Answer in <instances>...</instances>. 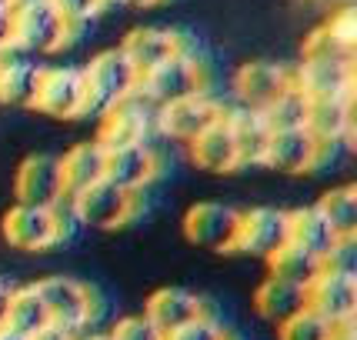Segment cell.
I'll return each mask as SVG.
<instances>
[{
	"label": "cell",
	"instance_id": "4dcf8cb0",
	"mask_svg": "<svg viewBox=\"0 0 357 340\" xmlns=\"http://www.w3.org/2000/svg\"><path fill=\"white\" fill-rule=\"evenodd\" d=\"M334 334L337 327H331L324 317H317L307 307L278 327V340H334Z\"/></svg>",
	"mask_w": 357,
	"mask_h": 340
},
{
	"label": "cell",
	"instance_id": "2e32d148",
	"mask_svg": "<svg viewBox=\"0 0 357 340\" xmlns=\"http://www.w3.org/2000/svg\"><path fill=\"white\" fill-rule=\"evenodd\" d=\"M160 173V154L154 150L151 140H140V144H124V147H114L107 150V177L110 184L124 187L130 194H140L144 187H151Z\"/></svg>",
	"mask_w": 357,
	"mask_h": 340
},
{
	"label": "cell",
	"instance_id": "d6986e66",
	"mask_svg": "<svg viewBox=\"0 0 357 340\" xmlns=\"http://www.w3.org/2000/svg\"><path fill=\"white\" fill-rule=\"evenodd\" d=\"M201 314H207L204 300L197 294L184 291V287H160V291H154V294L147 297V304H144V317H147L157 330H164V334H171L177 327L197 320Z\"/></svg>",
	"mask_w": 357,
	"mask_h": 340
},
{
	"label": "cell",
	"instance_id": "5bb4252c",
	"mask_svg": "<svg viewBox=\"0 0 357 340\" xmlns=\"http://www.w3.org/2000/svg\"><path fill=\"white\" fill-rule=\"evenodd\" d=\"M294 87L307 100H354V61L304 57L294 67Z\"/></svg>",
	"mask_w": 357,
	"mask_h": 340
},
{
	"label": "cell",
	"instance_id": "4fadbf2b",
	"mask_svg": "<svg viewBox=\"0 0 357 340\" xmlns=\"http://www.w3.org/2000/svg\"><path fill=\"white\" fill-rule=\"evenodd\" d=\"M14 197L17 203H37V207H63L67 187L61 173V157L54 154H31L20 160L14 173Z\"/></svg>",
	"mask_w": 357,
	"mask_h": 340
},
{
	"label": "cell",
	"instance_id": "f35d334b",
	"mask_svg": "<svg viewBox=\"0 0 357 340\" xmlns=\"http://www.w3.org/2000/svg\"><path fill=\"white\" fill-rule=\"evenodd\" d=\"M0 340H31V337L17 334V330H10V327H0Z\"/></svg>",
	"mask_w": 357,
	"mask_h": 340
},
{
	"label": "cell",
	"instance_id": "3957f363",
	"mask_svg": "<svg viewBox=\"0 0 357 340\" xmlns=\"http://www.w3.org/2000/svg\"><path fill=\"white\" fill-rule=\"evenodd\" d=\"M3 240L14 250H50L57 247L63 237H67V217L63 207H37V203H14L7 214H3Z\"/></svg>",
	"mask_w": 357,
	"mask_h": 340
},
{
	"label": "cell",
	"instance_id": "83f0119b",
	"mask_svg": "<svg viewBox=\"0 0 357 340\" xmlns=\"http://www.w3.org/2000/svg\"><path fill=\"white\" fill-rule=\"evenodd\" d=\"M324 220L337 231L341 240H354L357 237V187L344 184V187H331L321 194V201L314 203Z\"/></svg>",
	"mask_w": 357,
	"mask_h": 340
},
{
	"label": "cell",
	"instance_id": "7402d4cb",
	"mask_svg": "<svg viewBox=\"0 0 357 340\" xmlns=\"http://www.w3.org/2000/svg\"><path fill=\"white\" fill-rule=\"evenodd\" d=\"M187 150H190V160L201 170H207V173H234V170L241 167L237 144H234V134L224 117H220L214 127H207L204 134H197V137L190 140Z\"/></svg>",
	"mask_w": 357,
	"mask_h": 340
},
{
	"label": "cell",
	"instance_id": "74e56055",
	"mask_svg": "<svg viewBox=\"0 0 357 340\" xmlns=\"http://www.w3.org/2000/svg\"><path fill=\"white\" fill-rule=\"evenodd\" d=\"M10 294H14V287H10L7 280H0V327L7 324V307H10Z\"/></svg>",
	"mask_w": 357,
	"mask_h": 340
},
{
	"label": "cell",
	"instance_id": "9c48e42d",
	"mask_svg": "<svg viewBox=\"0 0 357 340\" xmlns=\"http://www.w3.org/2000/svg\"><path fill=\"white\" fill-rule=\"evenodd\" d=\"M237 233H241V210L231 203L201 201L187 207L184 214V237L190 244L214 254H234L237 250Z\"/></svg>",
	"mask_w": 357,
	"mask_h": 340
},
{
	"label": "cell",
	"instance_id": "7a4b0ae2",
	"mask_svg": "<svg viewBox=\"0 0 357 340\" xmlns=\"http://www.w3.org/2000/svg\"><path fill=\"white\" fill-rule=\"evenodd\" d=\"M77 27L50 3V0H27L14 7V50L24 54H54L63 44H70V37Z\"/></svg>",
	"mask_w": 357,
	"mask_h": 340
},
{
	"label": "cell",
	"instance_id": "277c9868",
	"mask_svg": "<svg viewBox=\"0 0 357 340\" xmlns=\"http://www.w3.org/2000/svg\"><path fill=\"white\" fill-rule=\"evenodd\" d=\"M37 291L44 297L50 324L67 334L80 337L97 320V294L77 277H44L37 280Z\"/></svg>",
	"mask_w": 357,
	"mask_h": 340
},
{
	"label": "cell",
	"instance_id": "603a6c76",
	"mask_svg": "<svg viewBox=\"0 0 357 340\" xmlns=\"http://www.w3.org/2000/svg\"><path fill=\"white\" fill-rule=\"evenodd\" d=\"M224 121L231 127L234 144H237V157H241V167L250 164H261L267 150V140H271V124L261 110H248V107H227Z\"/></svg>",
	"mask_w": 357,
	"mask_h": 340
},
{
	"label": "cell",
	"instance_id": "d6a6232c",
	"mask_svg": "<svg viewBox=\"0 0 357 340\" xmlns=\"http://www.w3.org/2000/svg\"><path fill=\"white\" fill-rule=\"evenodd\" d=\"M110 340H167L164 330H157L144 314H134V317H121L117 324L110 327Z\"/></svg>",
	"mask_w": 357,
	"mask_h": 340
},
{
	"label": "cell",
	"instance_id": "d590c367",
	"mask_svg": "<svg viewBox=\"0 0 357 340\" xmlns=\"http://www.w3.org/2000/svg\"><path fill=\"white\" fill-rule=\"evenodd\" d=\"M14 50V7H0V57Z\"/></svg>",
	"mask_w": 357,
	"mask_h": 340
},
{
	"label": "cell",
	"instance_id": "44dd1931",
	"mask_svg": "<svg viewBox=\"0 0 357 340\" xmlns=\"http://www.w3.org/2000/svg\"><path fill=\"white\" fill-rule=\"evenodd\" d=\"M307 307V287L304 284H294V280L284 277H264L254 291V310L264 317L267 324L280 327L284 320H291L294 314Z\"/></svg>",
	"mask_w": 357,
	"mask_h": 340
},
{
	"label": "cell",
	"instance_id": "4316f807",
	"mask_svg": "<svg viewBox=\"0 0 357 340\" xmlns=\"http://www.w3.org/2000/svg\"><path fill=\"white\" fill-rule=\"evenodd\" d=\"M10 330L24 334V337H33L37 330L50 327V317H47L44 297L37 291V284H27V287H14L10 294V307H7V324Z\"/></svg>",
	"mask_w": 357,
	"mask_h": 340
},
{
	"label": "cell",
	"instance_id": "9a60e30c",
	"mask_svg": "<svg viewBox=\"0 0 357 340\" xmlns=\"http://www.w3.org/2000/svg\"><path fill=\"white\" fill-rule=\"evenodd\" d=\"M287 210L280 207H250L241 210V233H237V250L250 257L271 261L284 244H287Z\"/></svg>",
	"mask_w": 357,
	"mask_h": 340
},
{
	"label": "cell",
	"instance_id": "1f68e13d",
	"mask_svg": "<svg viewBox=\"0 0 357 340\" xmlns=\"http://www.w3.org/2000/svg\"><path fill=\"white\" fill-rule=\"evenodd\" d=\"M304 57H324V61H354V47L341 44L334 33L324 27H317V31L307 37V44H304Z\"/></svg>",
	"mask_w": 357,
	"mask_h": 340
},
{
	"label": "cell",
	"instance_id": "7bdbcfd3",
	"mask_svg": "<svg viewBox=\"0 0 357 340\" xmlns=\"http://www.w3.org/2000/svg\"><path fill=\"white\" fill-rule=\"evenodd\" d=\"M17 3H27V0H17Z\"/></svg>",
	"mask_w": 357,
	"mask_h": 340
},
{
	"label": "cell",
	"instance_id": "cb8c5ba5",
	"mask_svg": "<svg viewBox=\"0 0 357 340\" xmlns=\"http://www.w3.org/2000/svg\"><path fill=\"white\" fill-rule=\"evenodd\" d=\"M40 77H44V63L0 57V104L3 107H33Z\"/></svg>",
	"mask_w": 357,
	"mask_h": 340
},
{
	"label": "cell",
	"instance_id": "d4e9b609",
	"mask_svg": "<svg viewBox=\"0 0 357 340\" xmlns=\"http://www.w3.org/2000/svg\"><path fill=\"white\" fill-rule=\"evenodd\" d=\"M104 170H107V150H104L97 140L74 144V147L61 157V173H63L67 197L84 190V187L97 184V180H104Z\"/></svg>",
	"mask_w": 357,
	"mask_h": 340
},
{
	"label": "cell",
	"instance_id": "b9f144b4",
	"mask_svg": "<svg viewBox=\"0 0 357 340\" xmlns=\"http://www.w3.org/2000/svg\"><path fill=\"white\" fill-rule=\"evenodd\" d=\"M0 7H17V0H0Z\"/></svg>",
	"mask_w": 357,
	"mask_h": 340
},
{
	"label": "cell",
	"instance_id": "60d3db41",
	"mask_svg": "<svg viewBox=\"0 0 357 340\" xmlns=\"http://www.w3.org/2000/svg\"><path fill=\"white\" fill-rule=\"evenodd\" d=\"M74 340H110L107 334H91V330H87V334H80V337H74Z\"/></svg>",
	"mask_w": 357,
	"mask_h": 340
},
{
	"label": "cell",
	"instance_id": "6da1fadb",
	"mask_svg": "<svg viewBox=\"0 0 357 340\" xmlns=\"http://www.w3.org/2000/svg\"><path fill=\"white\" fill-rule=\"evenodd\" d=\"M80 70H84V84H87V114H104V110L137 97L140 74L121 47H107V50L93 54L91 63Z\"/></svg>",
	"mask_w": 357,
	"mask_h": 340
},
{
	"label": "cell",
	"instance_id": "e0dca14e",
	"mask_svg": "<svg viewBox=\"0 0 357 340\" xmlns=\"http://www.w3.org/2000/svg\"><path fill=\"white\" fill-rule=\"evenodd\" d=\"M151 127H154V110L151 104H144L140 97H130L124 104L110 107L100 114V130H97V144L104 150L114 147H124V144H140V140L151 137Z\"/></svg>",
	"mask_w": 357,
	"mask_h": 340
},
{
	"label": "cell",
	"instance_id": "f1b7e54d",
	"mask_svg": "<svg viewBox=\"0 0 357 340\" xmlns=\"http://www.w3.org/2000/svg\"><path fill=\"white\" fill-rule=\"evenodd\" d=\"M267 267H271V274L274 277H284V280H294V284H311L317 274H321V267L324 263L317 261V257H311L307 250L294 247V244H284V247L267 261Z\"/></svg>",
	"mask_w": 357,
	"mask_h": 340
},
{
	"label": "cell",
	"instance_id": "8992f818",
	"mask_svg": "<svg viewBox=\"0 0 357 340\" xmlns=\"http://www.w3.org/2000/svg\"><path fill=\"white\" fill-rule=\"evenodd\" d=\"M207 91V80H204V63L190 54V50H181L174 54L171 61L157 63L154 70L140 74V87L137 97L151 107H164L171 100H181L187 93Z\"/></svg>",
	"mask_w": 357,
	"mask_h": 340
},
{
	"label": "cell",
	"instance_id": "5b68a950",
	"mask_svg": "<svg viewBox=\"0 0 357 340\" xmlns=\"http://www.w3.org/2000/svg\"><path fill=\"white\" fill-rule=\"evenodd\" d=\"M67 207H70L74 220L84 224V227L114 231V227H124L127 220L137 214V194L110 184L107 177H104V180H97V184L70 194V197H67Z\"/></svg>",
	"mask_w": 357,
	"mask_h": 340
},
{
	"label": "cell",
	"instance_id": "e575fe53",
	"mask_svg": "<svg viewBox=\"0 0 357 340\" xmlns=\"http://www.w3.org/2000/svg\"><path fill=\"white\" fill-rule=\"evenodd\" d=\"M50 3H54L74 27H80V24H87L93 14H100V7H104L107 0H50Z\"/></svg>",
	"mask_w": 357,
	"mask_h": 340
},
{
	"label": "cell",
	"instance_id": "ba28073f",
	"mask_svg": "<svg viewBox=\"0 0 357 340\" xmlns=\"http://www.w3.org/2000/svg\"><path fill=\"white\" fill-rule=\"evenodd\" d=\"M227 114V107L220 104L211 91L187 93L181 100H171L164 107H154V127L171 140L190 144V140L204 134L207 127H214Z\"/></svg>",
	"mask_w": 357,
	"mask_h": 340
},
{
	"label": "cell",
	"instance_id": "8d00e7d4",
	"mask_svg": "<svg viewBox=\"0 0 357 340\" xmlns=\"http://www.w3.org/2000/svg\"><path fill=\"white\" fill-rule=\"evenodd\" d=\"M31 340H74V334H67V330H61V327H44V330H37Z\"/></svg>",
	"mask_w": 357,
	"mask_h": 340
},
{
	"label": "cell",
	"instance_id": "8fae6325",
	"mask_svg": "<svg viewBox=\"0 0 357 340\" xmlns=\"http://www.w3.org/2000/svg\"><path fill=\"white\" fill-rule=\"evenodd\" d=\"M234 97L237 107L267 110L287 87H294V67H284L274 61H248L234 70Z\"/></svg>",
	"mask_w": 357,
	"mask_h": 340
},
{
	"label": "cell",
	"instance_id": "f546056e",
	"mask_svg": "<svg viewBox=\"0 0 357 340\" xmlns=\"http://www.w3.org/2000/svg\"><path fill=\"white\" fill-rule=\"evenodd\" d=\"M261 114L267 117L271 130H284V127H304V121H307V97L297 91V87H287V91L280 93V97L267 110H261Z\"/></svg>",
	"mask_w": 357,
	"mask_h": 340
},
{
	"label": "cell",
	"instance_id": "ab89813d",
	"mask_svg": "<svg viewBox=\"0 0 357 340\" xmlns=\"http://www.w3.org/2000/svg\"><path fill=\"white\" fill-rule=\"evenodd\" d=\"M117 3H127V7H154L160 0H117Z\"/></svg>",
	"mask_w": 357,
	"mask_h": 340
},
{
	"label": "cell",
	"instance_id": "836d02e7",
	"mask_svg": "<svg viewBox=\"0 0 357 340\" xmlns=\"http://www.w3.org/2000/svg\"><path fill=\"white\" fill-rule=\"evenodd\" d=\"M167 340H231V337H227V330H224V324H220L218 317L201 314L197 320H190V324L171 330Z\"/></svg>",
	"mask_w": 357,
	"mask_h": 340
},
{
	"label": "cell",
	"instance_id": "ac0fdd59",
	"mask_svg": "<svg viewBox=\"0 0 357 340\" xmlns=\"http://www.w3.org/2000/svg\"><path fill=\"white\" fill-rule=\"evenodd\" d=\"M287 244L307 250L311 257H317L321 263H331L334 254L351 244V240H341L337 231L324 220V214L317 207H297V210H287Z\"/></svg>",
	"mask_w": 357,
	"mask_h": 340
},
{
	"label": "cell",
	"instance_id": "484cf974",
	"mask_svg": "<svg viewBox=\"0 0 357 340\" xmlns=\"http://www.w3.org/2000/svg\"><path fill=\"white\" fill-rule=\"evenodd\" d=\"M304 127L321 144H341L354 127V100H307Z\"/></svg>",
	"mask_w": 357,
	"mask_h": 340
},
{
	"label": "cell",
	"instance_id": "52a82bcc",
	"mask_svg": "<svg viewBox=\"0 0 357 340\" xmlns=\"http://www.w3.org/2000/svg\"><path fill=\"white\" fill-rule=\"evenodd\" d=\"M307 310L324 317L331 327H354L357 274L351 267H321V274L307 284Z\"/></svg>",
	"mask_w": 357,
	"mask_h": 340
},
{
	"label": "cell",
	"instance_id": "30bf717a",
	"mask_svg": "<svg viewBox=\"0 0 357 340\" xmlns=\"http://www.w3.org/2000/svg\"><path fill=\"white\" fill-rule=\"evenodd\" d=\"M33 110L57 121L87 117V84L80 67H44V77L37 87Z\"/></svg>",
	"mask_w": 357,
	"mask_h": 340
},
{
	"label": "cell",
	"instance_id": "7c38bea8",
	"mask_svg": "<svg viewBox=\"0 0 357 340\" xmlns=\"http://www.w3.org/2000/svg\"><path fill=\"white\" fill-rule=\"evenodd\" d=\"M324 150L327 144H321L307 127H284V130H271L261 164L280 173H311L324 164Z\"/></svg>",
	"mask_w": 357,
	"mask_h": 340
},
{
	"label": "cell",
	"instance_id": "ffe728a7",
	"mask_svg": "<svg viewBox=\"0 0 357 340\" xmlns=\"http://www.w3.org/2000/svg\"><path fill=\"white\" fill-rule=\"evenodd\" d=\"M121 50L127 54V61L137 67V74H147V70H154L157 63L171 61L174 54H181L184 40H181V33L167 31V27H134L121 40Z\"/></svg>",
	"mask_w": 357,
	"mask_h": 340
}]
</instances>
